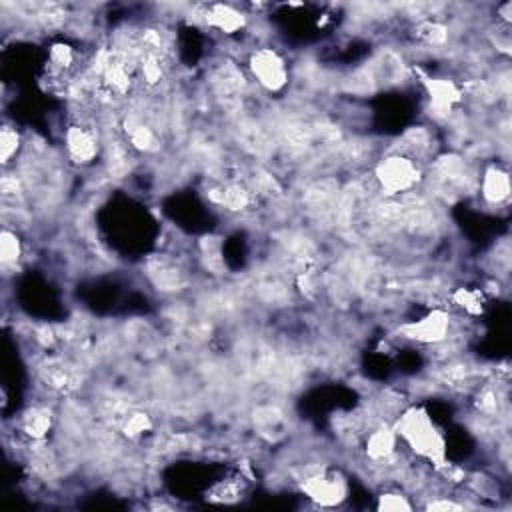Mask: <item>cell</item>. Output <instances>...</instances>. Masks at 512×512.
<instances>
[{"label":"cell","mask_w":512,"mask_h":512,"mask_svg":"<svg viewBox=\"0 0 512 512\" xmlns=\"http://www.w3.org/2000/svg\"><path fill=\"white\" fill-rule=\"evenodd\" d=\"M478 186V168L470 156L460 150L438 152L424 172L422 192L432 202H454L474 196Z\"/></svg>","instance_id":"1"},{"label":"cell","mask_w":512,"mask_h":512,"mask_svg":"<svg viewBox=\"0 0 512 512\" xmlns=\"http://www.w3.org/2000/svg\"><path fill=\"white\" fill-rule=\"evenodd\" d=\"M392 424L400 446L408 448L414 458L422 460L432 470H438L448 462L446 438L426 408L406 406Z\"/></svg>","instance_id":"2"},{"label":"cell","mask_w":512,"mask_h":512,"mask_svg":"<svg viewBox=\"0 0 512 512\" xmlns=\"http://www.w3.org/2000/svg\"><path fill=\"white\" fill-rule=\"evenodd\" d=\"M426 166L408 154L386 148L374 166L370 178L380 196H404L422 188Z\"/></svg>","instance_id":"3"},{"label":"cell","mask_w":512,"mask_h":512,"mask_svg":"<svg viewBox=\"0 0 512 512\" xmlns=\"http://www.w3.org/2000/svg\"><path fill=\"white\" fill-rule=\"evenodd\" d=\"M64 158L76 168H90L96 162H102L104 150V132L96 112L76 114L74 120L64 128Z\"/></svg>","instance_id":"4"},{"label":"cell","mask_w":512,"mask_h":512,"mask_svg":"<svg viewBox=\"0 0 512 512\" xmlns=\"http://www.w3.org/2000/svg\"><path fill=\"white\" fill-rule=\"evenodd\" d=\"M250 82L264 94H282L292 82V68L280 48L256 44L246 54L244 64Z\"/></svg>","instance_id":"5"},{"label":"cell","mask_w":512,"mask_h":512,"mask_svg":"<svg viewBox=\"0 0 512 512\" xmlns=\"http://www.w3.org/2000/svg\"><path fill=\"white\" fill-rule=\"evenodd\" d=\"M250 78L236 58L224 56L212 62L206 70V88L218 106H234L242 110V102L250 92Z\"/></svg>","instance_id":"6"},{"label":"cell","mask_w":512,"mask_h":512,"mask_svg":"<svg viewBox=\"0 0 512 512\" xmlns=\"http://www.w3.org/2000/svg\"><path fill=\"white\" fill-rule=\"evenodd\" d=\"M456 332V322L452 312L442 306H432L426 314H422L416 320L400 322L394 330V334L406 342L420 344L426 348H432L436 344L446 342Z\"/></svg>","instance_id":"7"},{"label":"cell","mask_w":512,"mask_h":512,"mask_svg":"<svg viewBox=\"0 0 512 512\" xmlns=\"http://www.w3.org/2000/svg\"><path fill=\"white\" fill-rule=\"evenodd\" d=\"M298 490L316 506V508H338L350 496L348 478L328 464L304 474L298 480Z\"/></svg>","instance_id":"8"},{"label":"cell","mask_w":512,"mask_h":512,"mask_svg":"<svg viewBox=\"0 0 512 512\" xmlns=\"http://www.w3.org/2000/svg\"><path fill=\"white\" fill-rule=\"evenodd\" d=\"M36 376L48 394L70 396L86 382V372L78 360L60 354H44L36 364Z\"/></svg>","instance_id":"9"},{"label":"cell","mask_w":512,"mask_h":512,"mask_svg":"<svg viewBox=\"0 0 512 512\" xmlns=\"http://www.w3.org/2000/svg\"><path fill=\"white\" fill-rule=\"evenodd\" d=\"M188 8L190 10L184 14L188 20L194 16V22L198 26H204L226 38H234L250 28L252 14L236 4L210 2V4H194Z\"/></svg>","instance_id":"10"},{"label":"cell","mask_w":512,"mask_h":512,"mask_svg":"<svg viewBox=\"0 0 512 512\" xmlns=\"http://www.w3.org/2000/svg\"><path fill=\"white\" fill-rule=\"evenodd\" d=\"M426 94V112L434 124H448L464 104V92L460 80L446 76H426L422 80Z\"/></svg>","instance_id":"11"},{"label":"cell","mask_w":512,"mask_h":512,"mask_svg":"<svg viewBox=\"0 0 512 512\" xmlns=\"http://www.w3.org/2000/svg\"><path fill=\"white\" fill-rule=\"evenodd\" d=\"M476 196L480 198L482 206L490 210H500L508 206L512 196L510 172L500 160H488L478 170Z\"/></svg>","instance_id":"12"},{"label":"cell","mask_w":512,"mask_h":512,"mask_svg":"<svg viewBox=\"0 0 512 512\" xmlns=\"http://www.w3.org/2000/svg\"><path fill=\"white\" fill-rule=\"evenodd\" d=\"M144 274L154 290L162 294H180L186 290L190 278L184 266L170 254H152L146 258Z\"/></svg>","instance_id":"13"},{"label":"cell","mask_w":512,"mask_h":512,"mask_svg":"<svg viewBox=\"0 0 512 512\" xmlns=\"http://www.w3.org/2000/svg\"><path fill=\"white\" fill-rule=\"evenodd\" d=\"M388 148L398 150L402 154H408V156H412L414 160H418L426 166L438 154V138H436V132H434L432 126L416 124V126L406 128L398 136L396 144H392Z\"/></svg>","instance_id":"14"},{"label":"cell","mask_w":512,"mask_h":512,"mask_svg":"<svg viewBox=\"0 0 512 512\" xmlns=\"http://www.w3.org/2000/svg\"><path fill=\"white\" fill-rule=\"evenodd\" d=\"M56 410L48 402H34L26 406L16 420V434L24 440H48L54 424Z\"/></svg>","instance_id":"15"},{"label":"cell","mask_w":512,"mask_h":512,"mask_svg":"<svg viewBox=\"0 0 512 512\" xmlns=\"http://www.w3.org/2000/svg\"><path fill=\"white\" fill-rule=\"evenodd\" d=\"M250 422L254 432L266 442H278L288 432V416L278 402H264L252 408Z\"/></svg>","instance_id":"16"},{"label":"cell","mask_w":512,"mask_h":512,"mask_svg":"<svg viewBox=\"0 0 512 512\" xmlns=\"http://www.w3.org/2000/svg\"><path fill=\"white\" fill-rule=\"evenodd\" d=\"M412 36L422 50L448 52L454 44V26L448 18H428L412 24Z\"/></svg>","instance_id":"17"},{"label":"cell","mask_w":512,"mask_h":512,"mask_svg":"<svg viewBox=\"0 0 512 512\" xmlns=\"http://www.w3.org/2000/svg\"><path fill=\"white\" fill-rule=\"evenodd\" d=\"M24 240L20 236L18 230L2 226L0 232V266H2V274L4 278H8V274L16 272L20 268V264L24 262Z\"/></svg>","instance_id":"18"},{"label":"cell","mask_w":512,"mask_h":512,"mask_svg":"<svg viewBox=\"0 0 512 512\" xmlns=\"http://www.w3.org/2000/svg\"><path fill=\"white\" fill-rule=\"evenodd\" d=\"M24 146H26V140L20 134V130L14 124L4 122L2 128H0V162H2V168H12L20 160V156L24 152Z\"/></svg>","instance_id":"19"},{"label":"cell","mask_w":512,"mask_h":512,"mask_svg":"<svg viewBox=\"0 0 512 512\" xmlns=\"http://www.w3.org/2000/svg\"><path fill=\"white\" fill-rule=\"evenodd\" d=\"M448 300L454 304V308H458L468 318L480 316L486 306V294L482 292V288H466V286L452 288L448 294Z\"/></svg>","instance_id":"20"},{"label":"cell","mask_w":512,"mask_h":512,"mask_svg":"<svg viewBox=\"0 0 512 512\" xmlns=\"http://www.w3.org/2000/svg\"><path fill=\"white\" fill-rule=\"evenodd\" d=\"M152 428H154V420H152L150 412H146V410L134 406V408L124 416V420L118 424L116 432H118L124 440L136 442V440H140L144 434L152 432Z\"/></svg>","instance_id":"21"},{"label":"cell","mask_w":512,"mask_h":512,"mask_svg":"<svg viewBox=\"0 0 512 512\" xmlns=\"http://www.w3.org/2000/svg\"><path fill=\"white\" fill-rule=\"evenodd\" d=\"M374 508L380 512H404V510H414L416 502L398 484H386L384 488L378 490Z\"/></svg>","instance_id":"22"},{"label":"cell","mask_w":512,"mask_h":512,"mask_svg":"<svg viewBox=\"0 0 512 512\" xmlns=\"http://www.w3.org/2000/svg\"><path fill=\"white\" fill-rule=\"evenodd\" d=\"M242 494H244V480L242 476H234V478H222L214 482L206 492V500L216 504H234L242 498Z\"/></svg>","instance_id":"23"}]
</instances>
